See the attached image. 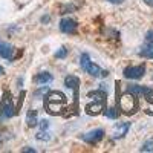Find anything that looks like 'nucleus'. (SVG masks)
Masks as SVG:
<instances>
[{"label":"nucleus","mask_w":153,"mask_h":153,"mask_svg":"<svg viewBox=\"0 0 153 153\" xmlns=\"http://www.w3.org/2000/svg\"><path fill=\"white\" fill-rule=\"evenodd\" d=\"M45 106L49 113H52V115L60 113L66 106V97L61 92H51L45 100Z\"/></svg>","instance_id":"f257e3e1"},{"label":"nucleus","mask_w":153,"mask_h":153,"mask_svg":"<svg viewBox=\"0 0 153 153\" xmlns=\"http://www.w3.org/2000/svg\"><path fill=\"white\" fill-rule=\"evenodd\" d=\"M80 65H81V69L92 75L94 78H106V76L109 75L107 71H103L98 65H94V61H91V57H89V54H81L80 57Z\"/></svg>","instance_id":"f03ea898"},{"label":"nucleus","mask_w":153,"mask_h":153,"mask_svg":"<svg viewBox=\"0 0 153 153\" xmlns=\"http://www.w3.org/2000/svg\"><path fill=\"white\" fill-rule=\"evenodd\" d=\"M117 104L120 106V109L126 113V115H133L138 109V101H136V95L127 92L123 97H120V100L117 98Z\"/></svg>","instance_id":"7ed1b4c3"},{"label":"nucleus","mask_w":153,"mask_h":153,"mask_svg":"<svg viewBox=\"0 0 153 153\" xmlns=\"http://www.w3.org/2000/svg\"><path fill=\"white\" fill-rule=\"evenodd\" d=\"M14 115H16V107H14V103H12L11 94L5 92L3 98H2V103H0V120L11 118V117H14Z\"/></svg>","instance_id":"20e7f679"},{"label":"nucleus","mask_w":153,"mask_h":153,"mask_svg":"<svg viewBox=\"0 0 153 153\" xmlns=\"http://www.w3.org/2000/svg\"><path fill=\"white\" fill-rule=\"evenodd\" d=\"M20 55H22V51L19 52V51L12 45H9L6 42H0V57H2V58H5L8 61H14Z\"/></svg>","instance_id":"39448f33"},{"label":"nucleus","mask_w":153,"mask_h":153,"mask_svg":"<svg viewBox=\"0 0 153 153\" xmlns=\"http://www.w3.org/2000/svg\"><path fill=\"white\" fill-rule=\"evenodd\" d=\"M139 57L143 58H153V29H150L147 34H146V42H144V46L141 48V51L138 52Z\"/></svg>","instance_id":"423d86ee"},{"label":"nucleus","mask_w":153,"mask_h":153,"mask_svg":"<svg viewBox=\"0 0 153 153\" xmlns=\"http://www.w3.org/2000/svg\"><path fill=\"white\" fill-rule=\"evenodd\" d=\"M124 78H130V80H139L143 78L146 74V66L139 65V66H127L124 69Z\"/></svg>","instance_id":"0eeeda50"},{"label":"nucleus","mask_w":153,"mask_h":153,"mask_svg":"<svg viewBox=\"0 0 153 153\" xmlns=\"http://www.w3.org/2000/svg\"><path fill=\"white\" fill-rule=\"evenodd\" d=\"M103 138H104V130H103V129H97V130H92V132L84 133V135H83V141L87 143V144H97V143H100Z\"/></svg>","instance_id":"6e6552de"},{"label":"nucleus","mask_w":153,"mask_h":153,"mask_svg":"<svg viewBox=\"0 0 153 153\" xmlns=\"http://www.w3.org/2000/svg\"><path fill=\"white\" fill-rule=\"evenodd\" d=\"M76 26H78L76 22L74 19H69V17L63 19L60 22V31L65 32V34H75L76 32Z\"/></svg>","instance_id":"1a4fd4ad"},{"label":"nucleus","mask_w":153,"mask_h":153,"mask_svg":"<svg viewBox=\"0 0 153 153\" xmlns=\"http://www.w3.org/2000/svg\"><path fill=\"white\" fill-rule=\"evenodd\" d=\"M103 109H104V101H100V100H94V103H89L86 106V112L89 115H98Z\"/></svg>","instance_id":"9d476101"},{"label":"nucleus","mask_w":153,"mask_h":153,"mask_svg":"<svg viewBox=\"0 0 153 153\" xmlns=\"http://www.w3.org/2000/svg\"><path fill=\"white\" fill-rule=\"evenodd\" d=\"M65 86L69 87V89H74V92H75V95H76V94H78L80 80L76 78V76H74V75H69V76H66V78H65Z\"/></svg>","instance_id":"9b49d317"},{"label":"nucleus","mask_w":153,"mask_h":153,"mask_svg":"<svg viewBox=\"0 0 153 153\" xmlns=\"http://www.w3.org/2000/svg\"><path fill=\"white\" fill-rule=\"evenodd\" d=\"M34 81L37 84H48L52 81V75H51L49 72H40V74H37L34 76Z\"/></svg>","instance_id":"f8f14e48"},{"label":"nucleus","mask_w":153,"mask_h":153,"mask_svg":"<svg viewBox=\"0 0 153 153\" xmlns=\"http://www.w3.org/2000/svg\"><path fill=\"white\" fill-rule=\"evenodd\" d=\"M129 129H130V123H123V124H120L117 129H115V133H113V138H123V136H126L127 135V132H129Z\"/></svg>","instance_id":"ddd939ff"},{"label":"nucleus","mask_w":153,"mask_h":153,"mask_svg":"<svg viewBox=\"0 0 153 153\" xmlns=\"http://www.w3.org/2000/svg\"><path fill=\"white\" fill-rule=\"evenodd\" d=\"M26 124L29 127H35L38 124V120H37V110H29L28 115H26Z\"/></svg>","instance_id":"4468645a"},{"label":"nucleus","mask_w":153,"mask_h":153,"mask_svg":"<svg viewBox=\"0 0 153 153\" xmlns=\"http://www.w3.org/2000/svg\"><path fill=\"white\" fill-rule=\"evenodd\" d=\"M9 138H11V132L6 129V127H0V146L5 144Z\"/></svg>","instance_id":"2eb2a0df"},{"label":"nucleus","mask_w":153,"mask_h":153,"mask_svg":"<svg viewBox=\"0 0 153 153\" xmlns=\"http://www.w3.org/2000/svg\"><path fill=\"white\" fill-rule=\"evenodd\" d=\"M144 91H146V87L144 86H138V84L129 86V89H127V92H130L133 95H141V94H144Z\"/></svg>","instance_id":"dca6fc26"},{"label":"nucleus","mask_w":153,"mask_h":153,"mask_svg":"<svg viewBox=\"0 0 153 153\" xmlns=\"http://www.w3.org/2000/svg\"><path fill=\"white\" fill-rule=\"evenodd\" d=\"M104 115L107 118H110V120H115V118H118V110L115 107H109V109L104 110Z\"/></svg>","instance_id":"f3484780"},{"label":"nucleus","mask_w":153,"mask_h":153,"mask_svg":"<svg viewBox=\"0 0 153 153\" xmlns=\"http://www.w3.org/2000/svg\"><path fill=\"white\" fill-rule=\"evenodd\" d=\"M139 150H141V152H153V139H150V141L144 143L143 147L139 149Z\"/></svg>","instance_id":"a211bd4d"},{"label":"nucleus","mask_w":153,"mask_h":153,"mask_svg":"<svg viewBox=\"0 0 153 153\" xmlns=\"http://www.w3.org/2000/svg\"><path fill=\"white\" fill-rule=\"evenodd\" d=\"M68 55V49L65 48V46H61L57 52H55V58H65Z\"/></svg>","instance_id":"6ab92c4d"},{"label":"nucleus","mask_w":153,"mask_h":153,"mask_svg":"<svg viewBox=\"0 0 153 153\" xmlns=\"http://www.w3.org/2000/svg\"><path fill=\"white\" fill-rule=\"evenodd\" d=\"M37 139H38V141H48V139H49V133H48L46 130L38 132V133H37Z\"/></svg>","instance_id":"aec40b11"},{"label":"nucleus","mask_w":153,"mask_h":153,"mask_svg":"<svg viewBox=\"0 0 153 153\" xmlns=\"http://www.w3.org/2000/svg\"><path fill=\"white\" fill-rule=\"evenodd\" d=\"M75 8H76V6H74V5H66V6L61 8V12H60V14H66L68 11H72V9H75Z\"/></svg>","instance_id":"412c9836"},{"label":"nucleus","mask_w":153,"mask_h":153,"mask_svg":"<svg viewBox=\"0 0 153 153\" xmlns=\"http://www.w3.org/2000/svg\"><path fill=\"white\" fill-rule=\"evenodd\" d=\"M40 127H42V130H48V127H49V121H46V120L40 121Z\"/></svg>","instance_id":"4be33fe9"},{"label":"nucleus","mask_w":153,"mask_h":153,"mask_svg":"<svg viewBox=\"0 0 153 153\" xmlns=\"http://www.w3.org/2000/svg\"><path fill=\"white\" fill-rule=\"evenodd\" d=\"M107 2H110V3H123L124 0H107Z\"/></svg>","instance_id":"5701e85b"},{"label":"nucleus","mask_w":153,"mask_h":153,"mask_svg":"<svg viewBox=\"0 0 153 153\" xmlns=\"http://www.w3.org/2000/svg\"><path fill=\"white\" fill-rule=\"evenodd\" d=\"M22 152H32V153H34L35 150H34V149H31V147H26V149H23Z\"/></svg>","instance_id":"b1692460"},{"label":"nucleus","mask_w":153,"mask_h":153,"mask_svg":"<svg viewBox=\"0 0 153 153\" xmlns=\"http://www.w3.org/2000/svg\"><path fill=\"white\" fill-rule=\"evenodd\" d=\"M144 2H146L149 6H152V8H153V0H144Z\"/></svg>","instance_id":"393cba45"},{"label":"nucleus","mask_w":153,"mask_h":153,"mask_svg":"<svg viewBox=\"0 0 153 153\" xmlns=\"http://www.w3.org/2000/svg\"><path fill=\"white\" fill-rule=\"evenodd\" d=\"M3 74H5V69H3L2 66H0V75H3Z\"/></svg>","instance_id":"a878e982"}]
</instances>
